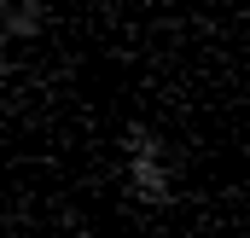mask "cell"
<instances>
[{
  "label": "cell",
  "mask_w": 250,
  "mask_h": 238,
  "mask_svg": "<svg viewBox=\"0 0 250 238\" xmlns=\"http://www.w3.org/2000/svg\"><path fill=\"white\" fill-rule=\"evenodd\" d=\"M123 192L140 209H175V198H181V163L151 122L123 128Z\"/></svg>",
  "instance_id": "6da1fadb"
},
{
  "label": "cell",
  "mask_w": 250,
  "mask_h": 238,
  "mask_svg": "<svg viewBox=\"0 0 250 238\" xmlns=\"http://www.w3.org/2000/svg\"><path fill=\"white\" fill-rule=\"evenodd\" d=\"M0 6H6V0H0Z\"/></svg>",
  "instance_id": "3957f363"
},
{
  "label": "cell",
  "mask_w": 250,
  "mask_h": 238,
  "mask_svg": "<svg viewBox=\"0 0 250 238\" xmlns=\"http://www.w3.org/2000/svg\"><path fill=\"white\" fill-rule=\"evenodd\" d=\"M47 35V0H6L0 6V41L23 47V41H41Z\"/></svg>",
  "instance_id": "7a4b0ae2"
}]
</instances>
